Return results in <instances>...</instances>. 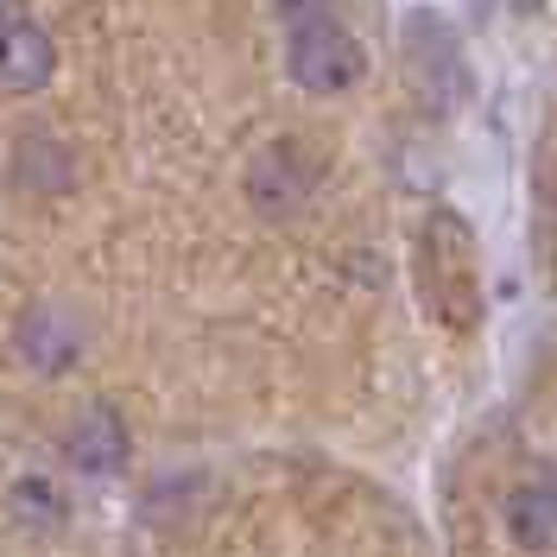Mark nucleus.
<instances>
[{
	"instance_id": "nucleus-1",
	"label": "nucleus",
	"mask_w": 557,
	"mask_h": 557,
	"mask_svg": "<svg viewBox=\"0 0 557 557\" xmlns=\"http://www.w3.org/2000/svg\"><path fill=\"white\" fill-rule=\"evenodd\" d=\"M418 273H424V292H431V305L444 311L450 330H475V267H469V228H462V215L437 209L424 222Z\"/></svg>"
},
{
	"instance_id": "nucleus-2",
	"label": "nucleus",
	"mask_w": 557,
	"mask_h": 557,
	"mask_svg": "<svg viewBox=\"0 0 557 557\" xmlns=\"http://www.w3.org/2000/svg\"><path fill=\"white\" fill-rule=\"evenodd\" d=\"M285 70L311 96H343V89L361 83L368 58H361V45L343 20L323 13V20H305V26H285Z\"/></svg>"
},
{
	"instance_id": "nucleus-3",
	"label": "nucleus",
	"mask_w": 557,
	"mask_h": 557,
	"mask_svg": "<svg viewBox=\"0 0 557 557\" xmlns=\"http://www.w3.org/2000/svg\"><path fill=\"white\" fill-rule=\"evenodd\" d=\"M13 348H20V361L33 374H70L83 361V348H89V330L70 305L45 298V305H26L20 330H13Z\"/></svg>"
},
{
	"instance_id": "nucleus-4",
	"label": "nucleus",
	"mask_w": 557,
	"mask_h": 557,
	"mask_svg": "<svg viewBox=\"0 0 557 557\" xmlns=\"http://www.w3.org/2000/svg\"><path fill=\"white\" fill-rule=\"evenodd\" d=\"M127 450H134V431H127L121 406L89 399L83 412L70 418L64 456H70V469H76V475H114V469H127Z\"/></svg>"
},
{
	"instance_id": "nucleus-5",
	"label": "nucleus",
	"mask_w": 557,
	"mask_h": 557,
	"mask_svg": "<svg viewBox=\"0 0 557 557\" xmlns=\"http://www.w3.org/2000/svg\"><path fill=\"white\" fill-rule=\"evenodd\" d=\"M51 70H58V51H51L45 26L26 20V13H13V20L0 26V83L20 89V96H33V89L51 83Z\"/></svg>"
},
{
	"instance_id": "nucleus-6",
	"label": "nucleus",
	"mask_w": 557,
	"mask_h": 557,
	"mask_svg": "<svg viewBox=\"0 0 557 557\" xmlns=\"http://www.w3.org/2000/svg\"><path fill=\"white\" fill-rule=\"evenodd\" d=\"M406 64L412 76L431 89V96H450L462 64H456V45H450V26L437 20V13H412L406 20Z\"/></svg>"
},
{
	"instance_id": "nucleus-7",
	"label": "nucleus",
	"mask_w": 557,
	"mask_h": 557,
	"mask_svg": "<svg viewBox=\"0 0 557 557\" xmlns=\"http://www.w3.org/2000/svg\"><path fill=\"white\" fill-rule=\"evenodd\" d=\"M7 520L20 525V532H33V539H51L70 520V494L51 475L26 469V475H13V487H7Z\"/></svg>"
},
{
	"instance_id": "nucleus-8",
	"label": "nucleus",
	"mask_w": 557,
	"mask_h": 557,
	"mask_svg": "<svg viewBox=\"0 0 557 557\" xmlns=\"http://www.w3.org/2000/svg\"><path fill=\"white\" fill-rule=\"evenodd\" d=\"M70 177H76V165H70V152L58 146V139L51 134H20V146H13V184H20V190L58 197V190H70Z\"/></svg>"
},
{
	"instance_id": "nucleus-9",
	"label": "nucleus",
	"mask_w": 557,
	"mask_h": 557,
	"mask_svg": "<svg viewBox=\"0 0 557 557\" xmlns=\"http://www.w3.org/2000/svg\"><path fill=\"white\" fill-rule=\"evenodd\" d=\"M507 532L525 552H552L557 545V482H532L507 500Z\"/></svg>"
},
{
	"instance_id": "nucleus-10",
	"label": "nucleus",
	"mask_w": 557,
	"mask_h": 557,
	"mask_svg": "<svg viewBox=\"0 0 557 557\" xmlns=\"http://www.w3.org/2000/svg\"><path fill=\"white\" fill-rule=\"evenodd\" d=\"M298 190H305L298 159H292L285 146H273V152L253 165V203H260V209H292V203H298Z\"/></svg>"
}]
</instances>
